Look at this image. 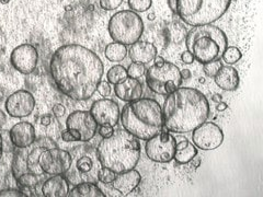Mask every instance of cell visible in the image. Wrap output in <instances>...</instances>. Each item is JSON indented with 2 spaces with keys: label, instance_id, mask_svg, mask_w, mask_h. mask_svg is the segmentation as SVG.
Listing matches in <instances>:
<instances>
[{
  "label": "cell",
  "instance_id": "obj_1",
  "mask_svg": "<svg viewBox=\"0 0 263 197\" xmlns=\"http://www.w3.org/2000/svg\"><path fill=\"white\" fill-rule=\"evenodd\" d=\"M49 70L57 89L75 101H85L97 91L103 76V64L96 53L79 44L56 49Z\"/></svg>",
  "mask_w": 263,
  "mask_h": 197
},
{
  "label": "cell",
  "instance_id": "obj_2",
  "mask_svg": "<svg viewBox=\"0 0 263 197\" xmlns=\"http://www.w3.org/2000/svg\"><path fill=\"white\" fill-rule=\"evenodd\" d=\"M163 126L176 134L191 133L210 116V103L197 89L178 88L162 106Z\"/></svg>",
  "mask_w": 263,
  "mask_h": 197
},
{
  "label": "cell",
  "instance_id": "obj_3",
  "mask_svg": "<svg viewBox=\"0 0 263 197\" xmlns=\"http://www.w3.org/2000/svg\"><path fill=\"white\" fill-rule=\"evenodd\" d=\"M97 157L102 167L119 174L137 166L141 158V144L125 129H118L99 144Z\"/></svg>",
  "mask_w": 263,
  "mask_h": 197
},
{
  "label": "cell",
  "instance_id": "obj_4",
  "mask_svg": "<svg viewBox=\"0 0 263 197\" xmlns=\"http://www.w3.org/2000/svg\"><path fill=\"white\" fill-rule=\"evenodd\" d=\"M123 128L141 141L159 134L163 127L162 110L154 98H138L128 102L120 114Z\"/></svg>",
  "mask_w": 263,
  "mask_h": 197
},
{
  "label": "cell",
  "instance_id": "obj_5",
  "mask_svg": "<svg viewBox=\"0 0 263 197\" xmlns=\"http://www.w3.org/2000/svg\"><path fill=\"white\" fill-rule=\"evenodd\" d=\"M185 46L194 60L204 65L221 58L228 47V38L218 27L205 24L193 27L186 33Z\"/></svg>",
  "mask_w": 263,
  "mask_h": 197
},
{
  "label": "cell",
  "instance_id": "obj_6",
  "mask_svg": "<svg viewBox=\"0 0 263 197\" xmlns=\"http://www.w3.org/2000/svg\"><path fill=\"white\" fill-rule=\"evenodd\" d=\"M232 0H177L176 14L187 26L212 24L223 16Z\"/></svg>",
  "mask_w": 263,
  "mask_h": 197
},
{
  "label": "cell",
  "instance_id": "obj_7",
  "mask_svg": "<svg viewBox=\"0 0 263 197\" xmlns=\"http://www.w3.org/2000/svg\"><path fill=\"white\" fill-rule=\"evenodd\" d=\"M144 32L141 16L132 10L114 13L109 21V33L114 42L132 45L139 41Z\"/></svg>",
  "mask_w": 263,
  "mask_h": 197
},
{
  "label": "cell",
  "instance_id": "obj_8",
  "mask_svg": "<svg viewBox=\"0 0 263 197\" xmlns=\"http://www.w3.org/2000/svg\"><path fill=\"white\" fill-rule=\"evenodd\" d=\"M182 75L178 66L164 62L162 66H152L146 71V84L154 93L169 95L182 85Z\"/></svg>",
  "mask_w": 263,
  "mask_h": 197
},
{
  "label": "cell",
  "instance_id": "obj_9",
  "mask_svg": "<svg viewBox=\"0 0 263 197\" xmlns=\"http://www.w3.org/2000/svg\"><path fill=\"white\" fill-rule=\"evenodd\" d=\"M177 142L176 138L167 131H160L159 134L148 139L145 151L147 157L154 162L168 163L174 160Z\"/></svg>",
  "mask_w": 263,
  "mask_h": 197
},
{
  "label": "cell",
  "instance_id": "obj_10",
  "mask_svg": "<svg viewBox=\"0 0 263 197\" xmlns=\"http://www.w3.org/2000/svg\"><path fill=\"white\" fill-rule=\"evenodd\" d=\"M66 127L77 142L86 143L95 137L98 124L90 112L75 111L66 120Z\"/></svg>",
  "mask_w": 263,
  "mask_h": 197
},
{
  "label": "cell",
  "instance_id": "obj_11",
  "mask_svg": "<svg viewBox=\"0 0 263 197\" xmlns=\"http://www.w3.org/2000/svg\"><path fill=\"white\" fill-rule=\"evenodd\" d=\"M71 155L60 148L45 149L39 157V167L49 175L65 174L71 167Z\"/></svg>",
  "mask_w": 263,
  "mask_h": 197
},
{
  "label": "cell",
  "instance_id": "obj_12",
  "mask_svg": "<svg viewBox=\"0 0 263 197\" xmlns=\"http://www.w3.org/2000/svg\"><path fill=\"white\" fill-rule=\"evenodd\" d=\"M192 141L196 148L202 150H214L224 142L221 128L213 122H204L193 130Z\"/></svg>",
  "mask_w": 263,
  "mask_h": 197
},
{
  "label": "cell",
  "instance_id": "obj_13",
  "mask_svg": "<svg viewBox=\"0 0 263 197\" xmlns=\"http://www.w3.org/2000/svg\"><path fill=\"white\" fill-rule=\"evenodd\" d=\"M39 54L36 48L31 44H22L15 47L10 55V63L15 70L29 75L36 68Z\"/></svg>",
  "mask_w": 263,
  "mask_h": 197
},
{
  "label": "cell",
  "instance_id": "obj_14",
  "mask_svg": "<svg viewBox=\"0 0 263 197\" xmlns=\"http://www.w3.org/2000/svg\"><path fill=\"white\" fill-rule=\"evenodd\" d=\"M35 108V98L27 90H19L8 96L6 110L11 117H26Z\"/></svg>",
  "mask_w": 263,
  "mask_h": 197
},
{
  "label": "cell",
  "instance_id": "obj_15",
  "mask_svg": "<svg viewBox=\"0 0 263 197\" xmlns=\"http://www.w3.org/2000/svg\"><path fill=\"white\" fill-rule=\"evenodd\" d=\"M90 113L98 125L115 126L120 120V108L117 102L110 98H101L91 105Z\"/></svg>",
  "mask_w": 263,
  "mask_h": 197
},
{
  "label": "cell",
  "instance_id": "obj_16",
  "mask_svg": "<svg viewBox=\"0 0 263 197\" xmlns=\"http://www.w3.org/2000/svg\"><path fill=\"white\" fill-rule=\"evenodd\" d=\"M9 135L12 145L19 149L28 148L36 141L35 128L28 122H20L18 124L13 125Z\"/></svg>",
  "mask_w": 263,
  "mask_h": 197
},
{
  "label": "cell",
  "instance_id": "obj_17",
  "mask_svg": "<svg viewBox=\"0 0 263 197\" xmlns=\"http://www.w3.org/2000/svg\"><path fill=\"white\" fill-rule=\"evenodd\" d=\"M114 92L120 100L132 102L141 98L143 94V86L138 79L127 77L120 84L114 85Z\"/></svg>",
  "mask_w": 263,
  "mask_h": 197
},
{
  "label": "cell",
  "instance_id": "obj_18",
  "mask_svg": "<svg viewBox=\"0 0 263 197\" xmlns=\"http://www.w3.org/2000/svg\"><path fill=\"white\" fill-rule=\"evenodd\" d=\"M141 180L142 176L139 174V172L135 169H132L117 174L111 184L114 187V190L121 193V195L125 196L135 190L141 183Z\"/></svg>",
  "mask_w": 263,
  "mask_h": 197
},
{
  "label": "cell",
  "instance_id": "obj_19",
  "mask_svg": "<svg viewBox=\"0 0 263 197\" xmlns=\"http://www.w3.org/2000/svg\"><path fill=\"white\" fill-rule=\"evenodd\" d=\"M128 56L132 62L138 64H148L157 56V47L148 42H139L132 44L128 51Z\"/></svg>",
  "mask_w": 263,
  "mask_h": 197
},
{
  "label": "cell",
  "instance_id": "obj_20",
  "mask_svg": "<svg viewBox=\"0 0 263 197\" xmlns=\"http://www.w3.org/2000/svg\"><path fill=\"white\" fill-rule=\"evenodd\" d=\"M214 79L216 85L225 91H234L239 87V75L232 66H221Z\"/></svg>",
  "mask_w": 263,
  "mask_h": 197
},
{
  "label": "cell",
  "instance_id": "obj_21",
  "mask_svg": "<svg viewBox=\"0 0 263 197\" xmlns=\"http://www.w3.org/2000/svg\"><path fill=\"white\" fill-rule=\"evenodd\" d=\"M69 184L62 174L47 179L42 185V193L46 197H66L68 196Z\"/></svg>",
  "mask_w": 263,
  "mask_h": 197
},
{
  "label": "cell",
  "instance_id": "obj_22",
  "mask_svg": "<svg viewBox=\"0 0 263 197\" xmlns=\"http://www.w3.org/2000/svg\"><path fill=\"white\" fill-rule=\"evenodd\" d=\"M197 155V149L194 144L189 142L186 138L180 139V142L177 144L175 157L176 161L180 164H186L194 160Z\"/></svg>",
  "mask_w": 263,
  "mask_h": 197
},
{
  "label": "cell",
  "instance_id": "obj_23",
  "mask_svg": "<svg viewBox=\"0 0 263 197\" xmlns=\"http://www.w3.org/2000/svg\"><path fill=\"white\" fill-rule=\"evenodd\" d=\"M70 197H104L105 194L92 183H81L68 192Z\"/></svg>",
  "mask_w": 263,
  "mask_h": 197
},
{
  "label": "cell",
  "instance_id": "obj_24",
  "mask_svg": "<svg viewBox=\"0 0 263 197\" xmlns=\"http://www.w3.org/2000/svg\"><path fill=\"white\" fill-rule=\"evenodd\" d=\"M104 54L110 62H121L126 57L127 48L126 45L113 42L105 47Z\"/></svg>",
  "mask_w": 263,
  "mask_h": 197
},
{
  "label": "cell",
  "instance_id": "obj_25",
  "mask_svg": "<svg viewBox=\"0 0 263 197\" xmlns=\"http://www.w3.org/2000/svg\"><path fill=\"white\" fill-rule=\"evenodd\" d=\"M26 172H29L28 166V153L26 151H20L15 153L12 162V173L15 179H18Z\"/></svg>",
  "mask_w": 263,
  "mask_h": 197
},
{
  "label": "cell",
  "instance_id": "obj_26",
  "mask_svg": "<svg viewBox=\"0 0 263 197\" xmlns=\"http://www.w3.org/2000/svg\"><path fill=\"white\" fill-rule=\"evenodd\" d=\"M186 36V30L184 27L179 23H172L171 26L166 29V38L169 40L171 43L179 44L182 42Z\"/></svg>",
  "mask_w": 263,
  "mask_h": 197
},
{
  "label": "cell",
  "instance_id": "obj_27",
  "mask_svg": "<svg viewBox=\"0 0 263 197\" xmlns=\"http://www.w3.org/2000/svg\"><path fill=\"white\" fill-rule=\"evenodd\" d=\"M127 76V70L123 67L122 65H115L106 73V79L112 85L120 84L121 81L126 79Z\"/></svg>",
  "mask_w": 263,
  "mask_h": 197
},
{
  "label": "cell",
  "instance_id": "obj_28",
  "mask_svg": "<svg viewBox=\"0 0 263 197\" xmlns=\"http://www.w3.org/2000/svg\"><path fill=\"white\" fill-rule=\"evenodd\" d=\"M223 60L226 64L230 65V64H235L237 62H239L240 58L242 57L241 52L235 46H229L225 49V52L221 55Z\"/></svg>",
  "mask_w": 263,
  "mask_h": 197
},
{
  "label": "cell",
  "instance_id": "obj_29",
  "mask_svg": "<svg viewBox=\"0 0 263 197\" xmlns=\"http://www.w3.org/2000/svg\"><path fill=\"white\" fill-rule=\"evenodd\" d=\"M39 174H34L32 173V172H26V173H23L22 175H20L16 181H18V183L20 184V186L22 187H34L39 184Z\"/></svg>",
  "mask_w": 263,
  "mask_h": 197
},
{
  "label": "cell",
  "instance_id": "obj_30",
  "mask_svg": "<svg viewBox=\"0 0 263 197\" xmlns=\"http://www.w3.org/2000/svg\"><path fill=\"white\" fill-rule=\"evenodd\" d=\"M128 6L134 12H145L152 7L153 0H127Z\"/></svg>",
  "mask_w": 263,
  "mask_h": 197
},
{
  "label": "cell",
  "instance_id": "obj_31",
  "mask_svg": "<svg viewBox=\"0 0 263 197\" xmlns=\"http://www.w3.org/2000/svg\"><path fill=\"white\" fill-rule=\"evenodd\" d=\"M127 70V76L130 78L134 79H138L141 78L142 76H144V73L146 71L145 66L143 64H138V63H133L128 66Z\"/></svg>",
  "mask_w": 263,
  "mask_h": 197
},
{
  "label": "cell",
  "instance_id": "obj_32",
  "mask_svg": "<svg viewBox=\"0 0 263 197\" xmlns=\"http://www.w3.org/2000/svg\"><path fill=\"white\" fill-rule=\"evenodd\" d=\"M117 176V173L114 171L102 167L98 172V179L100 182L104 184H111L113 182V180Z\"/></svg>",
  "mask_w": 263,
  "mask_h": 197
},
{
  "label": "cell",
  "instance_id": "obj_33",
  "mask_svg": "<svg viewBox=\"0 0 263 197\" xmlns=\"http://www.w3.org/2000/svg\"><path fill=\"white\" fill-rule=\"evenodd\" d=\"M221 67V62L220 60L218 61H214L211 63H206L204 64V67H203V71L205 75L208 77H215L216 73L218 72V70Z\"/></svg>",
  "mask_w": 263,
  "mask_h": 197
},
{
  "label": "cell",
  "instance_id": "obj_34",
  "mask_svg": "<svg viewBox=\"0 0 263 197\" xmlns=\"http://www.w3.org/2000/svg\"><path fill=\"white\" fill-rule=\"evenodd\" d=\"M92 168V160L89 157H82L77 162V169L82 172V173H86L89 172Z\"/></svg>",
  "mask_w": 263,
  "mask_h": 197
},
{
  "label": "cell",
  "instance_id": "obj_35",
  "mask_svg": "<svg viewBox=\"0 0 263 197\" xmlns=\"http://www.w3.org/2000/svg\"><path fill=\"white\" fill-rule=\"evenodd\" d=\"M123 0H100V6L103 10L111 11L114 9H118V8L122 5Z\"/></svg>",
  "mask_w": 263,
  "mask_h": 197
},
{
  "label": "cell",
  "instance_id": "obj_36",
  "mask_svg": "<svg viewBox=\"0 0 263 197\" xmlns=\"http://www.w3.org/2000/svg\"><path fill=\"white\" fill-rule=\"evenodd\" d=\"M97 91L100 93L102 96H108L111 93V87L109 82L106 81H100L97 87Z\"/></svg>",
  "mask_w": 263,
  "mask_h": 197
},
{
  "label": "cell",
  "instance_id": "obj_37",
  "mask_svg": "<svg viewBox=\"0 0 263 197\" xmlns=\"http://www.w3.org/2000/svg\"><path fill=\"white\" fill-rule=\"evenodd\" d=\"M26 196L19 190H12V188H8V190L0 191V197H23Z\"/></svg>",
  "mask_w": 263,
  "mask_h": 197
},
{
  "label": "cell",
  "instance_id": "obj_38",
  "mask_svg": "<svg viewBox=\"0 0 263 197\" xmlns=\"http://www.w3.org/2000/svg\"><path fill=\"white\" fill-rule=\"evenodd\" d=\"M114 133L113 126H109V125H103L99 129V134L102 138H108L110 136H112V134Z\"/></svg>",
  "mask_w": 263,
  "mask_h": 197
},
{
  "label": "cell",
  "instance_id": "obj_39",
  "mask_svg": "<svg viewBox=\"0 0 263 197\" xmlns=\"http://www.w3.org/2000/svg\"><path fill=\"white\" fill-rule=\"evenodd\" d=\"M65 112H66V109H65L64 105H62V104H56V105H54L53 113H54V115H55L56 117H62V116H64Z\"/></svg>",
  "mask_w": 263,
  "mask_h": 197
},
{
  "label": "cell",
  "instance_id": "obj_40",
  "mask_svg": "<svg viewBox=\"0 0 263 197\" xmlns=\"http://www.w3.org/2000/svg\"><path fill=\"white\" fill-rule=\"evenodd\" d=\"M181 61H182L184 64H192L194 61V57L190 52L186 51V52H183L182 55H181Z\"/></svg>",
  "mask_w": 263,
  "mask_h": 197
},
{
  "label": "cell",
  "instance_id": "obj_41",
  "mask_svg": "<svg viewBox=\"0 0 263 197\" xmlns=\"http://www.w3.org/2000/svg\"><path fill=\"white\" fill-rule=\"evenodd\" d=\"M62 138H63L64 142H67V143H69V142H77L76 139H75V137L71 135V133H70L68 129H66V130L63 131V133H62Z\"/></svg>",
  "mask_w": 263,
  "mask_h": 197
},
{
  "label": "cell",
  "instance_id": "obj_42",
  "mask_svg": "<svg viewBox=\"0 0 263 197\" xmlns=\"http://www.w3.org/2000/svg\"><path fill=\"white\" fill-rule=\"evenodd\" d=\"M41 124L44 126H48L51 124V116H49V115H44L42 120H41Z\"/></svg>",
  "mask_w": 263,
  "mask_h": 197
},
{
  "label": "cell",
  "instance_id": "obj_43",
  "mask_svg": "<svg viewBox=\"0 0 263 197\" xmlns=\"http://www.w3.org/2000/svg\"><path fill=\"white\" fill-rule=\"evenodd\" d=\"M228 108V105H227V103H225V102H218L217 103V106H216V109H217V111H219V112H223V111H225L226 109Z\"/></svg>",
  "mask_w": 263,
  "mask_h": 197
},
{
  "label": "cell",
  "instance_id": "obj_44",
  "mask_svg": "<svg viewBox=\"0 0 263 197\" xmlns=\"http://www.w3.org/2000/svg\"><path fill=\"white\" fill-rule=\"evenodd\" d=\"M154 61H155V65L156 66H162L164 64V62H166V61L162 58L161 56H156L155 58H154Z\"/></svg>",
  "mask_w": 263,
  "mask_h": 197
},
{
  "label": "cell",
  "instance_id": "obj_45",
  "mask_svg": "<svg viewBox=\"0 0 263 197\" xmlns=\"http://www.w3.org/2000/svg\"><path fill=\"white\" fill-rule=\"evenodd\" d=\"M6 121H7V117H6V114L0 110V128H2L4 125H5V123H6Z\"/></svg>",
  "mask_w": 263,
  "mask_h": 197
},
{
  "label": "cell",
  "instance_id": "obj_46",
  "mask_svg": "<svg viewBox=\"0 0 263 197\" xmlns=\"http://www.w3.org/2000/svg\"><path fill=\"white\" fill-rule=\"evenodd\" d=\"M176 3H177V0H168V6L174 13H176Z\"/></svg>",
  "mask_w": 263,
  "mask_h": 197
},
{
  "label": "cell",
  "instance_id": "obj_47",
  "mask_svg": "<svg viewBox=\"0 0 263 197\" xmlns=\"http://www.w3.org/2000/svg\"><path fill=\"white\" fill-rule=\"evenodd\" d=\"M221 95L220 94H214V96L212 97V100L214 101V102H216V103H218V102H220L221 101Z\"/></svg>",
  "mask_w": 263,
  "mask_h": 197
},
{
  "label": "cell",
  "instance_id": "obj_48",
  "mask_svg": "<svg viewBox=\"0 0 263 197\" xmlns=\"http://www.w3.org/2000/svg\"><path fill=\"white\" fill-rule=\"evenodd\" d=\"M181 75H182V78L184 77V79H186V78L190 77V72H189L187 69H184L183 72H181Z\"/></svg>",
  "mask_w": 263,
  "mask_h": 197
},
{
  "label": "cell",
  "instance_id": "obj_49",
  "mask_svg": "<svg viewBox=\"0 0 263 197\" xmlns=\"http://www.w3.org/2000/svg\"><path fill=\"white\" fill-rule=\"evenodd\" d=\"M3 157V137L2 134H0V159Z\"/></svg>",
  "mask_w": 263,
  "mask_h": 197
},
{
  "label": "cell",
  "instance_id": "obj_50",
  "mask_svg": "<svg viewBox=\"0 0 263 197\" xmlns=\"http://www.w3.org/2000/svg\"><path fill=\"white\" fill-rule=\"evenodd\" d=\"M11 2V0H0V3H2L3 5H7V4H9Z\"/></svg>",
  "mask_w": 263,
  "mask_h": 197
}]
</instances>
